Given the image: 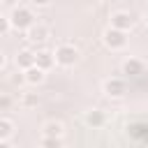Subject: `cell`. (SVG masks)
I'll use <instances>...</instances> for the list:
<instances>
[{
	"label": "cell",
	"mask_w": 148,
	"mask_h": 148,
	"mask_svg": "<svg viewBox=\"0 0 148 148\" xmlns=\"http://www.w3.org/2000/svg\"><path fill=\"white\" fill-rule=\"evenodd\" d=\"M9 23H12V30H18V32H25L32 23H35V14L30 7H14L9 12Z\"/></svg>",
	"instance_id": "cell-1"
},
{
	"label": "cell",
	"mask_w": 148,
	"mask_h": 148,
	"mask_svg": "<svg viewBox=\"0 0 148 148\" xmlns=\"http://www.w3.org/2000/svg\"><path fill=\"white\" fill-rule=\"evenodd\" d=\"M102 42H104V46H106L109 51H123V49L127 46V32L120 30V28L109 25V28L102 32Z\"/></svg>",
	"instance_id": "cell-2"
},
{
	"label": "cell",
	"mask_w": 148,
	"mask_h": 148,
	"mask_svg": "<svg viewBox=\"0 0 148 148\" xmlns=\"http://www.w3.org/2000/svg\"><path fill=\"white\" fill-rule=\"evenodd\" d=\"M53 56H56V65H60V67H72L81 58V53H79V49L74 44H60L53 51Z\"/></svg>",
	"instance_id": "cell-3"
},
{
	"label": "cell",
	"mask_w": 148,
	"mask_h": 148,
	"mask_svg": "<svg viewBox=\"0 0 148 148\" xmlns=\"http://www.w3.org/2000/svg\"><path fill=\"white\" fill-rule=\"evenodd\" d=\"M102 90H104L106 97H111V99H120V97H125V92H127V83H125V79H120V76H111V79L104 81Z\"/></svg>",
	"instance_id": "cell-4"
},
{
	"label": "cell",
	"mask_w": 148,
	"mask_h": 148,
	"mask_svg": "<svg viewBox=\"0 0 148 148\" xmlns=\"http://www.w3.org/2000/svg\"><path fill=\"white\" fill-rule=\"evenodd\" d=\"M49 35H51V30H49L46 25H42V23H32V25L25 30V39L32 42V44H44V42L49 39Z\"/></svg>",
	"instance_id": "cell-5"
},
{
	"label": "cell",
	"mask_w": 148,
	"mask_h": 148,
	"mask_svg": "<svg viewBox=\"0 0 148 148\" xmlns=\"http://www.w3.org/2000/svg\"><path fill=\"white\" fill-rule=\"evenodd\" d=\"M111 25L127 32V30L134 28V16H132L130 12H113V14H111Z\"/></svg>",
	"instance_id": "cell-6"
},
{
	"label": "cell",
	"mask_w": 148,
	"mask_h": 148,
	"mask_svg": "<svg viewBox=\"0 0 148 148\" xmlns=\"http://www.w3.org/2000/svg\"><path fill=\"white\" fill-rule=\"evenodd\" d=\"M83 123H86L88 127H92V130H99V127L106 125V113H104L102 109H90V111H86Z\"/></svg>",
	"instance_id": "cell-7"
},
{
	"label": "cell",
	"mask_w": 148,
	"mask_h": 148,
	"mask_svg": "<svg viewBox=\"0 0 148 148\" xmlns=\"http://www.w3.org/2000/svg\"><path fill=\"white\" fill-rule=\"evenodd\" d=\"M143 69H146V65H143V60H139V58H127V60L123 62V74L130 76V79L141 76Z\"/></svg>",
	"instance_id": "cell-8"
},
{
	"label": "cell",
	"mask_w": 148,
	"mask_h": 148,
	"mask_svg": "<svg viewBox=\"0 0 148 148\" xmlns=\"http://www.w3.org/2000/svg\"><path fill=\"white\" fill-rule=\"evenodd\" d=\"M23 76H25V83L28 86H39L46 79V69H42L39 65H32V67L23 69Z\"/></svg>",
	"instance_id": "cell-9"
},
{
	"label": "cell",
	"mask_w": 148,
	"mask_h": 148,
	"mask_svg": "<svg viewBox=\"0 0 148 148\" xmlns=\"http://www.w3.org/2000/svg\"><path fill=\"white\" fill-rule=\"evenodd\" d=\"M14 62H16L18 69L32 67V65H35V51H32V49H21V51L16 53V58H14Z\"/></svg>",
	"instance_id": "cell-10"
},
{
	"label": "cell",
	"mask_w": 148,
	"mask_h": 148,
	"mask_svg": "<svg viewBox=\"0 0 148 148\" xmlns=\"http://www.w3.org/2000/svg\"><path fill=\"white\" fill-rule=\"evenodd\" d=\"M35 65H39L42 69H51L53 65H56V56L51 53V51H35Z\"/></svg>",
	"instance_id": "cell-11"
},
{
	"label": "cell",
	"mask_w": 148,
	"mask_h": 148,
	"mask_svg": "<svg viewBox=\"0 0 148 148\" xmlns=\"http://www.w3.org/2000/svg\"><path fill=\"white\" fill-rule=\"evenodd\" d=\"M42 134L46 136H65V125L60 120H46L42 127Z\"/></svg>",
	"instance_id": "cell-12"
},
{
	"label": "cell",
	"mask_w": 148,
	"mask_h": 148,
	"mask_svg": "<svg viewBox=\"0 0 148 148\" xmlns=\"http://www.w3.org/2000/svg\"><path fill=\"white\" fill-rule=\"evenodd\" d=\"M14 130H16L14 123H12L9 118H2V116H0V146L7 143V141L14 136Z\"/></svg>",
	"instance_id": "cell-13"
},
{
	"label": "cell",
	"mask_w": 148,
	"mask_h": 148,
	"mask_svg": "<svg viewBox=\"0 0 148 148\" xmlns=\"http://www.w3.org/2000/svg\"><path fill=\"white\" fill-rule=\"evenodd\" d=\"M21 104H23L25 109H35V106L39 104V95H37V92H23Z\"/></svg>",
	"instance_id": "cell-14"
},
{
	"label": "cell",
	"mask_w": 148,
	"mask_h": 148,
	"mask_svg": "<svg viewBox=\"0 0 148 148\" xmlns=\"http://www.w3.org/2000/svg\"><path fill=\"white\" fill-rule=\"evenodd\" d=\"M39 146H44V148H60L62 146V136H42V141H39Z\"/></svg>",
	"instance_id": "cell-15"
},
{
	"label": "cell",
	"mask_w": 148,
	"mask_h": 148,
	"mask_svg": "<svg viewBox=\"0 0 148 148\" xmlns=\"http://www.w3.org/2000/svg\"><path fill=\"white\" fill-rule=\"evenodd\" d=\"M14 106V97L7 92H0V111H9Z\"/></svg>",
	"instance_id": "cell-16"
},
{
	"label": "cell",
	"mask_w": 148,
	"mask_h": 148,
	"mask_svg": "<svg viewBox=\"0 0 148 148\" xmlns=\"http://www.w3.org/2000/svg\"><path fill=\"white\" fill-rule=\"evenodd\" d=\"M12 30V23H9V16H2L0 14V35H7Z\"/></svg>",
	"instance_id": "cell-17"
},
{
	"label": "cell",
	"mask_w": 148,
	"mask_h": 148,
	"mask_svg": "<svg viewBox=\"0 0 148 148\" xmlns=\"http://www.w3.org/2000/svg\"><path fill=\"white\" fill-rule=\"evenodd\" d=\"M51 2L53 0H30V5L37 7V9H46V7H51Z\"/></svg>",
	"instance_id": "cell-18"
},
{
	"label": "cell",
	"mask_w": 148,
	"mask_h": 148,
	"mask_svg": "<svg viewBox=\"0 0 148 148\" xmlns=\"http://www.w3.org/2000/svg\"><path fill=\"white\" fill-rule=\"evenodd\" d=\"M5 62H7V58H5V53H2V51H0V69H2V67H5Z\"/></svg>",
	"instance_id": "cell-19"
},
{
	"label": "cell",
	"mask_w": 148,
	"mask_h": 148,
	"mask_svg": "<svg viewBox=\"0 0 148 148\" xmlns=\"http://www.w3.org/2000/svg\"><path fill=\"white\" fill-rule=\"evenodd\" d=\"M143 21H146V25H148V12H146V14H143Z\"/></svg>",
	"instance_id": "cell-20"
}]
</instances>
